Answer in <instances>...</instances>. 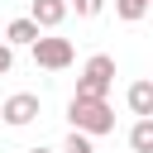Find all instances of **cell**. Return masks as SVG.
<instances>
[{
	"label": "cell",
	"mask_w": 153,
	"mask_h": 153,
	"mask_svg": "<svg viewBox=\"0 0 153 153\" xmlns=\"http://www.w3.org/2000/svg\"><path fill=\"white\" fill-rule=\"evenodd\" d=\"M67 14H72V10H67V0H33V5H29V19H33L43 33H53Z\"/></svg>",
	"instance_id": "5"
},
{
	"label": "cell",
	"mask_w": 153,
	"mask_h": 153,
	"mask_svg": "<svg viewBox=\"0 0 153 153\" xmlns=\"http://www.w3.org/2000/svg\"><path fill=\"white\" fill-rule=\"evenodd\" d=\"M129 148H134V153H153V115L129 124Z\"/></svg>",
	"instance_id": "8"
},
{
	"label": "cell",
	"mask_w": 153,
	"mask_h": 153,
	"mask_svg": "<svg viewBox=\"0 0 153 153\" xmlns=\"http://www.w3.org/2000/svg\"><path fill=\"white\" fill-rule=\"evenodd\" d=\"M72 57H76L72 38H57V33H38L33 38V62L43 72H62V67H72Z\"/></svg>",
	"instance_id": "3"
},
{
	"label": "cell",
	"mask_w": 153,
	"mask_h": 153,
	"mask_svg": "<svg viewBox=\"0 0 153 153\" xmlns=\"http://www.w3.org/2000/svg\"><path fill=\"white\" fill-rule=\"evenodd\" d=\"M62 153H96V143H91V134L72 129V134H67V143H62Z\"/></svg>",
	"instance_id": "10"
},
{
	"label": "cell",
	"mask_w": 153,
	"mask_h": 153,
	"mask_svg": "<svg viewBox=\"0 0 153 153\" xmlns=\"http://www.w3.org/2000/svg\"><path fill=\"white\" fill-rule=\"evenodd\" d=\"M67 10H76V19H96L105 10V0H67Z\"/></svg>",
	"instance_id": "11"
},
{
	"label": "cell",
	"mask_w": 153,
	"mask_h": 153,
	"mask_svg": "<svg viewBox=\"0 0 153 153\" xmlns=\"http://www.w3.org/2000/svg\"><path fill=\"white\" fill-rule=\"evenodd\" d=\"M38 110H43V105H38V96H33V91H14V96L0 105V120H5L10 129H24V124H33V120H38Z\"/></svg>",
	"instance_id": "4"
},
{
	"label": "cell",
	"mask_w": 153,
	"mask_h": 153,
	"mask_svg": "<svg viewBox=\"0 0 153 153\" xmlns=\"http://www.w3.org/2000/svg\"><path fill=\"white\" fill-rule=\"evenodd\" d=\"M38 33H43V29H38V24L24 14V19H10V29H5V43H10V48H33V38H38Z\"/></svg>",
	"instance_id": "7"
},
{
	"label": "cell",
	"mask_w": 153,
	"mask_h": 153,
	"mask_svg": "<svg viewBox=\"0 0 153 153\" xmlns=\"http://www.w3.org/2000/svg\"><path fill=\"white\" fill-rule=\"evenodd\" d=\"M148 10H153V0H115V14H120L124 24H139Z\"/></svg>",
	"instance_id": "9"
},
{
	"label": "cell",
	"mask_w": 153,
	"mask_h": 153,
	"mask_svg": "<svg viewBox=\"0 0 153 153\" xmlns=\"http://www.w3.org/2000/svg\"><path fill=\"white\" fill-rule=\"evenodd\" d=\"M124 105H129V115H134V120H148V115H153V81H129Z\"/></svg>",
	"instance_id": "6"
},
{
	"label": "cell",
	"mask_w": 153,
	"mask_h": 153,
	"mask_svg": "<svg viewBox=\"0 0 153 153\" xmlns=\"http://www.w3.org/2000/svg\"><path fill=\"white\" fill-rule=\"evenodd\" d=\"M67 124L81 129V134H91V139H100V134H115V110H110V100L72 96L67 100Z\"/></svg>",
	"instance_id": "1"
},
{
	"label": "cell",
	"mask_w": 153,
	"mask_h": 153,
	"mask_svg": "<svg viewBox=\"0 0 153 153\" xmlns=\"http://www.w3.org/2000/svg\"><path fill=\"white\" fill-rule=\"evenodd\" d=\"M110 86H115V57H110V53L86 57V67H81V76H76V96L105 100V96H110Z\"/></svg>",
	"instance_id": "2"
},
{
	"label": "cell",
	"mask_w": 153,
	"mask_h": 153,
	"mask_svg": "<svg viewBox=\"0 0 153 153\" xmlns=\"http://www.w3.org/2000/svg\"><path fill=\"white\" fill-rule=\"evenodd\" d=\"M10 67H14V48L0 43V76H10Z\"/></svg>",
	"instance_id": "12"
},
{
	"label": "cell",
	"mask_w": 153,
	"mask_h": 153,
	"mask_svg": "<svg viewBox=\"0 0 153 153\" xmlns=\"http://www.w3.org/2000/svg\"><path fill=\"white\" fill-rule=\"evenodd\" d=\"M24 153H53V148H43V143H38V148H24Z\"/></svg>",
	"instance_id": "13"
}]
</instances>
